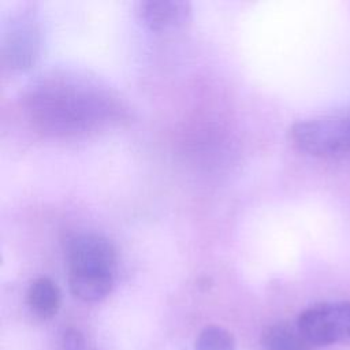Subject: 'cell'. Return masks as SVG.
Wrapping results in <instances>:
<instances>
[{"label":"cell","instance_id":"6da1fadb","mask_svg":"<svg viewBox=\"0 0 350 350\" xmlns=\"http://www.w3.org/2000/svg\"><path fill=\"white\" fill-rule=\"evenodd\" d=\"M31 120L59 135L85 134L105 124L118 112L116 101L101 88L82 79L46 78L26 98Z\"/></svg>","mask_w":350,"mask_h":350},{"label":"cell","instance_id":"7a4b0ae2","mask_svg":"<svg viewBox=\"0 0 350 350\" xmlns=\"http://www.w3.org/2000/svg\"><path fill=\"white\" fill-rule=\"evenodd\" d=\"M66 258L71 293L85 302L104 299L115 282L116 252L112 242L94 232L75 234L67 239Z\"/></svg>","mask_w":350,"mask_h":350},{"label":"cell","instance_id":"3957f363","mask_svg":"<svg viewBox=\"0 0 350 350\" xmlns=\"http://www.w3.org/2000/svg\"><path fill=\"white\" fill-rule=\"evenodd\" d=\"M293 144L306 154L323 159L350 156V111L320 115L295 122Z\"/></svg>","mask_w":350,"mask_h":350},{"label":"cell","instance_id":"277c9868","mask_svg":"<svg viewBox=\"0 0 350 350\" xmlns=\"http://www.w3.org/2000/svg\"><path fill=\"white\" fill-rule=\"evenodd\" d=\"M295 324L312 346L350 342V301L314 304L298 316Z\"/></svg>","mask_w":350,"mask_h":350},{"label":"cell","instance_id":"5b68a950","mask_svg":"<svg viewBox=\"0 0 350 350\" xmlns=\"http://www.w3.org/2000/svg\"><path fill=\"white\" fill-rule=\"evenodd\" d=\"M135 12L149 29L171 31L189 25L193 10L185 0H141L135 4Z\"/></svg>","mask_w":350,"mask_h":350},{"label":"cell","instance_id":"8992f818","mask_svg":"<svg viewBox=\"0 0 350 350\" xmlns=\"http://www.w3.org/2000/svg\"><path fill=\"white\" fill-rule=\"evenodd\" d=\"M26 301L30 310L40 319L53 317L62 304V293L59 286L46 276L34 279L26 293Z\"/></svg>","mask_w":350,"mask_h":350},{"label":"cell","instance_id":"52a82bcc","mask_svg":"<svg viewBox=\"0 0 350 350\" xmlns=\"http://www.w3.org/2000/svg\"><path fill=\"white\" fill-rule=\"evenodd\" d=\"M310 346L297 324L287 321L268 325L261 335L262 350H310Z\"/></svg>","mask_w":350,"mask_h":350},{"label":"cell","instance_id":"ba28073f","mask_svg":"<svg viewBox=\"0 0 350 350\" xmlns=\"http://www.w3.org/2000/svg\"><path fill=\"white\" fill-rule=\"evenodd\" d=\"M36 45L34 31L26 26L18 27L4 44V56L12 67H23L33 60Z\"/></svg>","mask_w":350,"mask_h":350},{"label":"cell","instance_id":"9c48e42d","mask_svg":"<svg viewBox=\"0 0 350 350\" xmlns=\"http://www.w3.org/2000/svg\"><path fill=\"white\" fill-rule=\"evenodd\" d=\"M194 350H237V342L228 329L219 325H208L196 339Z\"/></svg>","mask_w":350,"mask_h":350}]
</instances>
